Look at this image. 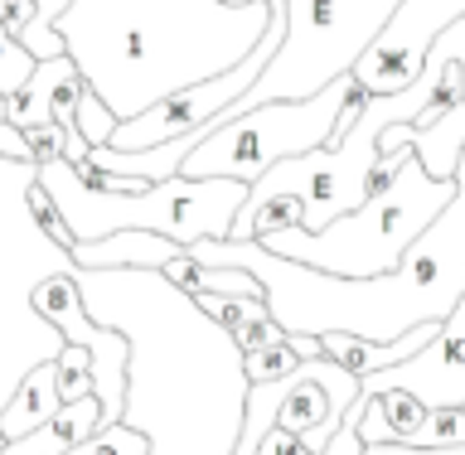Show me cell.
I'll return each mask as SVG.
<instances>
[{
	"label": "cell",
	"mask_w": 465,
	"mask_h": 455,
	"mask_svg": "<svg viewBox=\"0 0 465 455\" xmlns=\"http://www.w3.org/2000/svg\"><path fill=\"white\" fill-rule=\"evenodd\" d=\"M25 145H29V165H49V160H64V126L44 122V126H25L20 131Z\"/></svg>",
	"instance_id": "ac0fdd59"
},
{
	"label": "cell",
	"mask_w": 465,
	"mask_h": 455,
	"mask_svg": "<svg viewBox=\"0 0 465 455\" xmlns=\"http://www.w3.org/2000/svg\"><path fill=\"white\" fill-rule=\"evenodd\" d=\"M35 5V20H29L20 35V49L35 58V64H44V58H64V39H58V29H54V20L68 10V0H29Z\"/></svg>",
	"instance_id": "7c38bea8"
},
{
	"label": "cell",
	"mask_w": 465,
	"mask_h": 455,
	"mask_svg": "<svg viewBox=\"0 0 465 455\" xmlns=\"http://www.w3.org/2000/svg\"><path fill=\"white\" fill-rule=\"evenodd\" d=\"M296 349H291L286 340L282 344H267V349H247L242 354V378L247 383H276V378L296 373Z\"/></svg>",
	"instance_id": "5bb4252c"
},
{
	"label": "cell",
	"mask_w": 465,
	"mask_h": 455,
	"mask_svg": "<svg viewBox=\"0 0 465 455\" xmlns=\"http://www.w3.org/2000/svg\"><path fill=\"white\" fill-rule=\"evenodd\" d=\"M460 15H465V0H398V10L388 15V25L378 29L373 44L359 54V64L349 68L354 87L369 97L407 87L417 78L431 39L441 35L450 20H460Z\"/></svg>",
	"instance_id": "52a82bcc"
},
{
	"label": "cell",
	"mask_w": 465,
	"mask_h": 455,
	"mask_svg": "<svg viewBox=\"0 0 465 455\" xmlns=\"http://www.w3.org/2000/svg\"><path fill=\"white\" fill-rule=\"evenodd\" d=\"M93 431H102V407H97L93 392H87L78 402H64L44 427H35L29 436H20V441H0V455H68Z\"/></svg>",
	"instance_id": "9c48e42d"
},
{
	"label": "cell",
	"mask_w": 465,
	"mask_h": 455,
	"mask_svg": "<svg viewBox=\"0 0 465 455\" xmlns=\"http://www.w3.org/2000/svg\"><path fill=\"white\" fill-rule=\"evenodd\" d=\"M286 344L296 349V359H320V340H315V334H286Z\"/></svg>",
	"instance_id": "7402d4cb"
},
{
	"label": "cell",
	"mask_w": 465,
	"mask_h": 455,
	"mask_svg": "<svg viewBox=\"0 0 465 455\" xmlns=\"http://www.w3.org/2000/svg\"><path fill=\"white\" fill-rule=\"evenodd\" d=\"M73 126H78V136H83L87 145H107L112 126H116V116L102 107V97H97L87 83L78 87V102H73Z\"/></svg>",
	"instance_id": "9a60e30c"
},
{
	"label": "cell",
	"mask_w": 465,
	"mask_h": 455,
	"mask_svg": "<svg viewBox=\"0 0 465 455\" xmlns=\"http://www.w3.org/2000/svg\"><path fill=\"white\" fill-rule=\"evenodd\" d=\"M349 93H354V78L344 73L305 102H262L252 112L223 116L180 160V174L184 180H238L252 189L276 160L325 151L334 136V116H340Z\"/></svg>",
	"instance_id": "8992f818"
},
{
	"label": "cell",
	"mask_w": 465,
	"mask_h": 455,
	"mask_svg": "<svg viewBox=\"0 0 465 455\" xmlns=\"http://www.w3.org/2000/svg\"><path fill=\"white\" fill-rule=\"evenodd\" d=\"M145 450H151V441L116 421V427H102V431L87 436V441H78L68 455H145Z\"/></svg>",
	"instance_id": "2e32d148"
},
{
	"label": "cell",
	"mask_w": 465,
	"mask_h": 455,
	"mask_svg": "<svg viewBox=\"0 0 465 455\" xmlns=\"http://www.w3.org/2000/svg\"><path fill=\"white\" fill-rule=\"evenodd\" d=\"M35 184L54 199V209L64 213L73 242H97L107 232L122 228H145L160 232L170 242H199V238H228L232 218H238L247 184L238 180H131L116 174L112 189H87L73 180L68 160H49L35 170Z\"/></svg>",
	"instance_id": "3957f363"
},
{
	"label": "cell",
	"mask_w": 465,
	"mask_h": 455,
	"mask_svg": "<svg viewBox=\"0 0 465 455\" xmlns=\"http://www.w3.org/2000/svg\"><path fill=\"white\" fill-rule=\"evenodd\" d=\"M5 107H10V97L0 93V126H10V122H5Z\"/></svg>",
	"instance_id": "603a6c76"
},
{
	"label": "cell",
	"mask_w": 465,
	"mask_h": 455,
	"mask_svg": "<svg viewBox=\"0 0 465 455\" xmlns=\"http://www.w3.org/2000/svg\"><path fill=\"white\" fill-rule=\"evenodd\" d=\"M392 10H398V0H286L282 49L223 116L252 112L262 102H305L325 83L344 78Z\"/></svg>",
	"instance_id": "5b68a950"
},
{
	"label": "cell",
	"mask_w": 465,
	"mask_h": 455,
	"mask_svg": "<svg viewBox=\"0 0 465 455\" xmlns=\"http://www.w3.org/2000/svg\"><path fill=\"white\" fill-rule=\"evenodd\" d=\"M252 455H311V450H305L291 431H282V427L272 421V427L262 431V441H257V450H252Z\"/></svg>",
	"instance_id": "ffe728a7"
},
{
	"label": "cell",
	"mask_w": 465,
	"mask_h": 455,
	"mask_svg": "<svg viewBox=\"0 0 465 455\" xmlns=\"http://www.w3.org/2000/svg\"><path fill=\"white\" fill-rule=\"evenodd\" d=\"M29 20H35V5H29V0H0V25H5V35H20Z\"/></svg>",
	"instance_id": "44dd1931"
},
{
	"label": "cell",
	"mask_w": 465,
	"mask_h": 455,
	"mask_svg": "<svg viewBox=\"0 0 465 455\" xmlns=\"http://www.w3.org/2000/svg\"><path fill=\"white\" fill-rule=\"evenodd\" d=\"M301 199L291 194H272L262 209L252 213V223H247V242L252 238H267V232H282V228H301Z\"/></svg>",
	"instance_id": "e0dca14e"
},
{
	"label": "cell",
	"mask_w": 465,
	"mask_h": 455,
	"mask_svg": "<svg viewBox=\"0 0 465 455\" xmlns=\"http://www.w3.org/2000/svg\"><path fill=\"white\" fill-rule=\"evenodd\" d=\"M73 58H44V64H35V73L25 78V87H15L10 93V107H5V122L15 131H25V126H44V122H54L49 107H54V93H58V83L73 78Z\"/></svg>",
	"instance_id": "8fae6325"
},
{
	"label": "cell",
	"mask_w": 465,
	"mask_h": 455,
	"mask_svg": "<svg viewBox=\"0 0 465 455\" xmlns=\"http://www.w3.org/2000/svg\"><path fill=\"white\" fill-rule=\"evenodd\" d=\"M25 199H29V209H35V218H39V228L49 232V238H54L58 247H64V252H68V247H73V232H68V223H64V213L54 209V199L44 194L39 184H29V194H25Z\"/></svg>",
	"instance_id": "d6986e66"
},
{
	"label": "cell",
	"mask_w": 465,
	"mask_h": 455,
	"mask_svg": "<svg viewBox=\"0 0 465 455\" xmlns=\"http://www.w3.org/2000/svg\"><path fill=\"white\" fill-rule=\"evenodd\" d=\"M83 311L126 340L122 427L145 455H232L242 421V349L160 272L68 267Z\"/></svg>",
	"instance_id": "6da1fadb"
},
{
	"label": "cell",
	"mask_w": 465,
	"mask_h": 455,
	"mask_svg": "<svg viewBox=\"0 0 465 455\" xmlns=\"http://www.w3.org/2000/svg\"><path fill=\"white\" fill-rule=\"evenodd\" d=\"M87 363H93V354H87L83 344H58V354H54V378H58V398H64V402H78V398H87V392H93Z\"/></svg>",
	"instance_id": "4fadbf2b"
},
{
	"label": "cell",
	"mask_w": 465,
	"mask_h": 455,
	"mask_svg": "<svg viewBox=\"0 0 465 455\" xmlns=\"http://www.w3.org/2000/svg\"><path fill=\"white\" fill-rule=\"evenodd\" d=\"M267 20V0H68L54 29L78 78L126 122L180 87L238 68Z\"/></svg>",
	"instance_id": "7a4b0ae2"
},
{
	"label": "cell",
	"mask_w": 465,
	"mask_h": 455,
	"mask_svg": "<svg viewBox=\"0 0 465 455\" xmlns=\"http://www.w3.org/2000/svg\"><path fill=\"white\" fill-rule=\"evenodd\" d=\"M383 388L412 392L421 407H465V296L412 359L359 378V392H383Z\"/></svg>",
	"instance_id": "ba28073f"
},
{
	"label": "cell",
	"mask_w": 465,
	"mask_h": 455,
	"mask_svg": "<svg viewBox=\"0 0 465 455\" xmlns=\"http://www.w3.org/2000/svg\"><path fill=\"white\" fill-rule=\"evenodd\" d=\"M450 194H456V180H431L421 170V160L412 155V145H407L402 165L383 184H373L359 209L334 218L330 228H320V232L282 228L252 242H262L267 252L286 257V262H301L311 272H325V276H383L421 238V228L450 203Z\"/></svg>",
	"instance_id": "277c9868"
},
{
	"label": "cell",
	"mask_w": 465,
	"mask_h": 455,
	"mask_svg": "<svg viewBox=\"0 0 465 455\" xmlns=\"http://www.w3.org/2000/svg\"><path fill=\"white\" fill-rule=\"evenodd\" d=\"M58 407H64V398H58L54 359H44V363H35V369L25 373L20 392L0 407V441H20V436H29L35 427H44Z\"/></svg>",
	"instance_id": "30bf717a"
}]
</instances>
